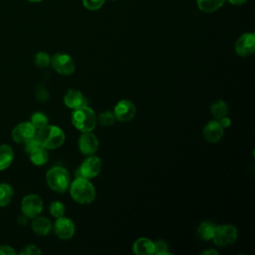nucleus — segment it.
Here are the masks:
<instances>
[{
  "label": "nucleus",
  "mask_w": 255,
  "mask_h": 255,
  "mask_svg": "<svg viewBox=\"0 0 255 255\" xmlns=\"http://www.w3.org/2000/svg\"><path fill=\"white\" fill-rule=\"evenodd\" d=\"M35 137L46 149H55L65 142V132L58 126L47 125L36 131Z\"/></svg>",
  "instance_id": "obj_1"
},
{
  "label": "nucleus",
  "mask_w": 255,
  "mask_h": 255,
  "mask_svg": "<svg viewBox=\"0 0 255 255\" xmlns=\"http://www.w3.org/2000/svg\"><path fill=\"white\" fill-rule=\"evenodd\" d=\"M69 187L71 196L78 203L89 204L96 197V188L88 178L76 177Z\"/></svg>",
  "instance_id": "obj_2"
},
{
  "label": "nucleus",
  "mask_w": 255,
  "mask_h": 255,
  "mask_svg": "<svg viewBox=\"0 0 255 255\" xmlns=\"http://www.w3.org/2000/svg\"><path fill=\"white\" fill-rule=\"evenodd\" d=\"M97 122L95 112L88 105L74 110L72 114L73 126L82 132L93 131L97 126Z\"/></svg>",
  "instance_id": "obj_3"
},
{
  "label": "nucleus",
  "mask_w": 255,
  "mask_h": 255,
  "mask_svg": "<svg viewBox=\"0 0 255 255\" xmlns=\"http://www.w3.org/2000/svg\"><path fill=\"white\" fill-rule=\"evenodd\" d=\"M46 180L49 187L56 192H65L70 184L71 177L68 170L62 166H54L46 173Z\"/></svg>",
  "instance_id": "obj_4"
},
{
  "label": "nucleus",
  "mask_w": 255,
  "mask_h": 255,
  "mask_svg": "<svg viewBox=\"0 0 255 255\" xmlns=\"http://www.w3.org/2000/svg\"><path fill=\"white\" fill-rule=\"evenodd\" d=\"M213 242L219 247H225L234 243L237 239V229L231 224H223L215 227Z\"/></svg>",
  "instance_id": "obj_5"
},
{
  "label": "nucleus",
  "mask_w": 255,
  "mask_h": 255,
  "mask_svg": "<svg viewBox=\"0 0 255 255\" xmlns=\"http://www.w3.org/2000/svg\"><path fill=\"white\" fill-rule=\"evenodd\" d=\"M102 168V161L99 156L94 154L89 155L76 171V177H85L91 179L96 177Z\"/></svg>",
  "instance_id": "obj_6"
},
{
  "label": "nucleus",
  "mask_w": 255,
  "mask_h": 255,
  "mask_svg": "<svg viewBox=\"0 0 255 255\" xmlns=\"http://www.w3.org/2000/svg\"><path fill=\"white\" fill-rule=\"evenodd\" d=\"M50 64L57 73L64 76L72 75L76 69V65L73 58L70 55L64 53L55 54L51 58Z\"/></svg>",
  "instance_id": "obj_7"
},
{
  "label": "nucleus",
  "mask_w": 255,
  "mask_h": 255,
  "mask_svg": "<svg viewBox=\"0 0 255 255\" xmlns=\"http://www.w3.org/2000/svg\"><path fill=\"white\" fill-rule=\"evenodd\" d=\"M21 210L28 218L38 216L43 210V201L41 197L36 194H28L24 196L21 201Z\"/></svg>",
  "instance_id": "obj_8"
},
{
  "label": "nucleus",
  "mask_w": 255,
  "mask_h": 255,
  "mask_svg": "<svg viewBox=\"0 0 255 255\" xmlns=\"http://www.w3.org/2000/svg\"><path fill=\"white\" fill-rule=\"evenodd\" d=\"M114 116L116 120L126 123L133 119L136 114V108L134 104L129 100H121L114 108Z\"/></svg>",
  "instance_id": "obj_9"
},
{
  "label": "nucleus",
  "mask_w": 255,
  "mask_h": 255,
  "mask_svg": "<svg viewBox=\"0 0 255 255\" xmlns=\"http://www.w3.org/2000/svg\"><path fill=\"white\" fill-rule=\"evenodd\" d=\"M37 129L30 122H23L18 124L12 129V138L17 143H24L36 135Z\"/></svg>",
  "instance_id": "obj_10"
},
{
  "label": "nucleus",
  "mask_w": 255,
  "mask_h": 255,
  "mask_svg": "<svg viewBox=\"0 0 255 255\" xmlns=\"http://www.w3.org/2000/svg\"><path fill=\"white\" fill-rule=\"evenodd\" d=\"M255 50L254 33L242 34L235 43V52L240 57H247L253 54Z\"/></svg>",
  "instance_id": "obj_11"
},
{
  "label": "nucleus",
  "mask_w": 255,
  "mask_h": 255,
  "mask_svg": "<svg viewBox=\"0 0 255 255\" xmlns=\"http://www.w3.org/2000/svg\"><path fill=\"white\" fill-rule=\"evenodd\" d=\"M75 230H76V227L73 220L65 216H61L57 218L54 224V231L56 235L63 240L72 238L74 236Z\"/></svg>",
  "instance_id": "obj_12"
},
{
  "label": "nucleus",
  "mask_w": 255,
  "mask_h": 255,
  "mask_svg": "<svg viewBox=\"0 0 255 255\" xmlns=\"http://www.w3.org/2000/svg\"><path fill=\"white\" fill-rule=\"evenodd\" d=\"M223 133H224V128L221 127L219 122L216 120L209 121L204 126L203 130H202V134H203V137L205 138V140L208 142H211V143L218 142L221 139V137L223 136Z\"/></svg>",
  "instance_id": "obj_13"
},
{
  "label": "nucleus",
  "mask_w": 255,
  "mask_h": 255,
  "mask_svg": "<svg viewBox=\"0 0 255 255\" xmlns=\"http://www.w3.org/2000/svg\"><path fill=\"white\" fill-rule=\"evenodd\" d=\"M99 147V139L92 131L83 132L79 138V148L87 155L94 154Z\"/></svg>",
  "instance_id": "obj_14"
},
{
  "label": "nucleus",
  "mask_w": 255,
  "mask_h": 255,
  "mask_svg": "<svg viewBox=\"0 0 255 255\" xmlns=\"http://www.w3.org/2000/svg\"><path fill=\"white\" fill-rule=\"evenodd\" d=\"M64 104L66 105V107L76 110L78 108L86 106L87 100L82 92L71 89L64 96Z\"/></svg>",
  "instance_id": "obj_15"
},
{
  "label": "nucleus",
  "mask_w": 255,
  "mask_h": 255,
  "mask_svg": "<svg viewBox=\"0 0 255 255\" xmlns=\"http://www.w3.org/2000/svg\"><path fill=\"white\" fill-rule=\"evenodd\" d=\"M132 252L136 255H150L154 253V242L148 238L140 237L133 242Z\"/></svg>",
  "instance_id": "obj_16"
},
{
  "label": "nucleus",
  "mask_w": 255,
  "mask_h": 255,
  "mask_svg": "<svg viewBox=\"0 0 255 255\" xmlns=\"http://www.w3.org/2000/svg\"><path fill=\"white\" fill-rule=\"evenodd\" d=\"M52 223L51 221L44 216H36L34 217V220L32 222V228L33 231L41 236L48 235L52 230Z\"/></svg>",
  "instance_id": "obj_17"
},
{
  "label": "nucleus",
  "mask_w": 255,
  "mask_h": 255,
  "mask_svg": "<svg viewBox=\"0 0 255 255\" xmlns=\"http://www.w3.org/2000/svg\"><path fill=\"white\" fill-rule=\"evenodd\" d=\"M14 159L13 148L8 144H0V170L8 168Z\"/></svg>",
  "instance_id": "obj_18"
},
{
  "label": "nucleus",
  "mask_w": 255,
  "mask_h": 255,
  "mask_svg": "<svg viewBox=\"0 0 255 255\" xmlns=\"http://www.w3.org/2000/svg\"><path fill=\"white\" fill-rule=\"evenodd\" d=\"M29 156H30L31 161L35 165H43L48 161V158H49L47 149L45 147H43L42 145H40V146L36 147L35 149H33L32 151H30Z\"/></svg>",
  "instance_id": "obj_19"
},
{
  "label": "nucleus",
  "mask_w": 255,
  "mask_h": 255,
  "mask_svg": "<svg viewBox=\"0 0 255 255\" xmlns=\"http://www.w3.org/2000/svg\"><path fill=\"white\" fill-rule=\"evenodd\" d=\"M215 227H216V225L211 221L201 222L200 225L198 226V229H197L199 237L201 239H203L204 241H208V240L212 239L213 235H214Z\"/></svg>",
  "instance_id": "obj_20"
},
{
  "label": "nucleus",
  "mask_w": 255,
  "mask_h": 255,
  "mask_svg": "<svg viewBox=\"0 0 255 255\" xmlns=\"http://www.w3.org/2000/svg\"><path fill=\"white\" fill-rule=\"evenodd\" d=\"M225 0H196L198 8L205 13H212L218 10Z\"/></svg>",
  "instance_id": "obj_21"
},
{
  "label": "nucleus",
  "mask_w": 255,
  "mask_h": 255,
  "mask_svg": "<svg viewBox=\"0 0 255 255\" xmlns=\"http://www.w3.org/2000/svg\"><path fill=\"white\" fill-rule=\"evenodd\" d=\"M211 115L216 119L219 120L223 117H226L228 115V106L224 101H216L214 102L210 107Z\"/></svg>",
  "instance_id": "obj_22"
},
{
  "label": "nucleus",
  "mask_w": 255,
  "mask_h": 255,
  "mask_svg": "<svg viewBox=\"0 0 255 255\" xmlns=\"http://www.w3.org/2000/svg\"><path fill=\"white\" fill-rule=\"evenodd\" d=\"M13 196V188L8 183H0V207L8 205Z\"/></svg>",
  "instance_id": "obj_23"
},
{
  "label": "nucleus",
  "mask_w": 255,
  "mask_h": 255,
  "mask_svg": "<svg viewBox=\"0 0 255 255\" xmlns=\"http://www.w3.org/2000/svg\"><path fill=\"white\" fill-rule=\"evenodd\" d=\"M30 123L38 130V129H40V128H42L45 126L48 125V118L45 114H43L41 112H36L31 116V122Z\"/></svg>",
  "instance_id": "obj_24"
},
{
  "label": "nucleus",
  "mask_w": 255,
  "mask_h": 255,
  "mask_svg": "<svg viewBox=\"0 0 255 255\" xmlns=\"http://www.w3.org/2000/svg\"><path fill=\"white\" fill-rule=\"evenodd\" d=\"M50 213L55 218H59L61 216H64L65 213V205L61 201H54L50 205Z\"/></svg>",
  "instance_id": "obj_25"
},
{
  "label": "nucleus",
  "mask_w": 255,
  "mask_h": 255,
  "mask_svg": "<svg viewBox=\"0 0 255 255\" xmlns=\"http://www.w3.org/2000/svg\"><path fill=\"white\" fill-rule=\"evenodd\" d=\"M51 58L45 52H39L35 55V64L39 68H47L50 65Z\"/></svg>",
  "instance_id": "obj_26"
},
{
  "label": "nucleus",
  "mask_w": 255,
  "mask_h": 255,
  "mask_svg": "<svg viewBox=\"0 0 255 255\" xmlns=\"http://www.w3.org/2000/svg\"><path fill=\"white\" fill-rule=\"evenodd\" d=\"M97 120L99 121L101 126H103V127H110L111 125L114 124L116 118L114 116V113H112L110 111H107V112L102 113Z\"/></svg>",
  "instance_id": "obj_27"
},
{
  "label": "nucleus",
  "mask_w": 255,
  "mask_h": 255,
  "mask_svg": "<svg viewBox=\"0 0 255 255\" xmlns=\"http://www.w3.org/2000/svg\"><path fill=\"white\" fill-rule=\"evenodd\" d=\"M106 0H83V4L85 8L91 11H96L100 9L104 4Z\"/></svg>",
  "instance_id": "obj_28"
},
{
  "label": "nucleus",
  "mask_w": 255,
  "mask_h": 255,
  "mask_svg": "<svg viewBox=\"0 0 255 255\" xmlns=\"http://www.w3.org/2000/svg\"><path fill=\"white\" fill-rule=\"evenodd\" d=\"M168 246L163 240H157L154 242V253L158 255H164V254H170L168 251Z\"/></svg>",
  "instance_id": "obj_29"
},
{
  "label": "nucleus",
  "mask_w": 255,
  "mask_h": 255,
  "mask_svg": "<svg viewBox=\"0 0 255 255\" xmlns=\"http://www.w3.org/2000/svg\"><path fill=\"white\" fill-rule=\"evenodd\" d=\"M36 98L41 102H46L49 98V93L44 85L40 84L36 88Z\"/></svg>",
  "instance_id": "obj_30"
},
{
  "label": "nucleus",
  "mask_w": 255,
  "mask_h": 255,
  "mask_svg": "<svg viewBox=\"0 0 255 255\" xmlns=\"http://www.w3.org/2000/svg\"><path fill=\"white\" fill-rule=\"evenodd\" d=\"M21 255H39L41 250L36 245H28L23 250L20 251Z\"/></svg>",
  "instance_id": "obj_31"
},
{
  "label": "nucleus",
  "mask_w": 255,
  "mask_h": 255,
  "mask_svg": "<svg viewBox=\"0 0 255 255\" xmlns=\"http://www.w3.org/2000/svg\"><path fill=\"white\" fill-rule=\"evenodd\" d=\"M16 251L8 245H0V255H15Z\"/></svg>",
  "instance_id": "obj_32"
},
{
  "label": "nucleus",
  "mask_w": 255,
  "mask_h": 255,
  "mask_svg": "<svg viewBox=\"0 0 255 255\" xmlns=\"http://www.w3.org/2000/svg\"><path fill=\"white\" fill-rule=\"evenodd\" d=\"M218 122H219V124L221 125V127H222L223 128H229V126L231 125V120H230L229 118H227V116H226V117H223V118H221V119H219Z\"/></svg>",
  "instance_id": "obj_33"
},
{
  "label": "nucleus",
  "mask_w": 255,
  "mask_h": 255,
  "mask_svg": "<svg viewBox=\"0 0 255 255\" xmlns=\"http://www.w3.org/2000/svg\"><path fill=\"white\" fill-rule=\"evenodd\" d=\"M202 254H205V255H216V254H218V252L215 250V249H208V250H205V251H203V253Z\"/></svg>",
  "instance_id": "obj_34"
},
{
  "label": "nucleus",
  "mask_w": 255,
  "mask_h": 255,
  "mask_svg": "<svg viewBox=\"0 0 255 255\" xmlns=\"http://www.w3.org/2000/svg\"><path fill=\"white\" fill-rule=\"evenodd\" d=\"M231 4H233V5H242V4H244L247 0H228Z\"/></svg>",
  "instance_id": "obj_35"
},
{
  "label": "nucleus",
  "mask_w": 255,
  "mask_h": 255,
  "mask_svg": "<svg viewBox=\"0 0 255 255\" xmlns=\"http://www.w3.org/2000/svg\"><path fill=\"white\" fill-rule=\"evenodd\" d=\"M28 1L33 2V3H38V2H41V1H43V0H28Z\"/></svg>",
  "instance_id": "obj_36"
},
{
  "label": "nucleus",
  "mask_w": 255,
  "mask_h": 255,
  "mask_svg": "<svg viewBox=\"0 0 255 255\" xmlns=\"http://www.w3.org/2000/svg\"><path fill=\"white\" fill-rule=\"evenodd\" d=\"M113 1H116V0H113Z\"/></svg>",
  "instance_id": "obj_37"
}]
</instances>
